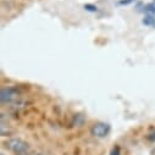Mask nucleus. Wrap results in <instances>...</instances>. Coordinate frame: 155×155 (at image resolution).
<instances>
[{"instance_id":"obj_1","label":"nucleus","mask_w":155,"mask_h":155,"mask_svg":"<svg viewBox=\"0 0 155 155\" xmlns=\"http://www.w3.org/2000/svg\"><path fill=\"white\" fill-rule=\"evenodd\" d=\"M8 148L16 155H27L29 151V144L21 138H11L6 142Z\"/></svg>"},{"instance_id":"obj_2","label":"nucleus","mask_w":155,"mask_h":155,"mask_svg":"<svg viewBox=\"0 0 155 155\" xmlns=\"http://www.w3.org/2000/svg\"><path fill=\"white\" fill-rule=\"evenodd\" d=\"M20 94H21L20 88H17L15 86L3 87L2 91H0V101H2V104H10V103L17 100Z\"/></svg>"},{"instance_id":"obj_3","label":"nucleus","mask_w":155,"mask_h":155,"mask_svg":"<svg viewBox=\"0 0 155 155\" xmlns=\"http://www.w3.org/2000/svg\"><path fill=\"white\" fill-rule=\"evenodd\" d=\"M110 131H111V126L109 124H106V122H97V124L93 125V127L91 130L92 134L94 137H97V138H105V137H107Z\"/></svg>"},{"instance_id":"obj_4","label":"nucleus","mask_w":155,"mask_h":155,"mask_svg":"<svg viewBox=\"0 0 155 155\" xmlns=\"http://www.w3.org/2000/svg\"><path fill=\"white\" fill-rule=\"evenodd\" d=\"M142 23H143L144 26L154 27V28H155V17H154V15H147V16L142 20Z\"/></svg>"},{"instance_id":"obj_5","label":"nucleus","mask_w":155,"mask_h":155,"mask_svg":"<svg viewBox=\"0 0 155 155\" xmlns=\"http://www.w3.org/2000/svg\"><path fill=\"white\" fill-rule=\"evenodd\" d=\"M143 11L147 12L148 15H154V14H155V4H154V3H150V4L144 5Z\"/></svg>"},{"instance_id":"obj_6","label":"nucleus","mask_w":155,"mask_h":155,"mask_svg":"<svg viewBox=\"0 0 155 155\" xmlns=\"http://www.w3.org/2000/svg\"><path fill=\"white\" fill-rule=\"evenodd\" d=\"M83 8H84L86 11H89V12H97L98 11V8L95 5H93V4H84Z\"/></svg>"},{"instance_id":"obj_7","label":"nucleus","mask_w":155,"mask_h":155,"mask_svg":"<svg viewBox=\"0 0 155 155\" xmlns=\"http://www.w3.org/2000/svg\"><path fill=\"white\" fill-rule=\"evenodd\" d=\"M110 155H121V149H120V147H119V145H116L115 148H112Z\"/></svg>"},{"instance_id":"obj_8","label":"nucleus","mask_w":155,"mask_h":155,"mask_svg":"<svg viewBox=\"0 0 155 155\" xmlns=\"http://www.w3.org/2000/svg\"><path fill=\"white\" fill-rule=\"evenodd\" d=\"M147 138H148V140H150V142H155V130L151 131V132L147 136Z\"/></svg>"},{"instance_id":"obj_9","label":"nucleus","mask_w":155,"mask_h":155,"mask_svg":"<svg viewBox=\"0 0 155 155\" xmlns=\"http://www.w3.org/2000/svg\"><path fill=\"white\" fill-rule=\"evenodd\" d=\"M134 0H119V5H130Z\"/></svg>"},{"instance_id":"obj_10","label":"nucleus","mask_w":155,"mask_h":155,"mask_svg":"<svg viewBox=\"0 0 155 155\" xmlns=\"http://www.w3.org/2000/svg\"><path fill=\"white\" fill-rule=\"evenodd\" d=\"M151 155H155V148L151 150Z\"/></svg>"},{"instance_id":"obj_11","label":"nucleus","mask_w":155,"mask_h":155,"mask_svg":"<svg viewBox=\"0 0 155 155\" xmlns=\"http://www.w3.org/2000/svg\"><path fill=\"white\" fill-rule=\"evenodd\" d=\"M35 155H43V154H35Z\"/></svg>"},{"instance_id":"obj_12","label":"nucleus","mask_w":155,"mask_h":155,"mask_svg":"<svg viewBox=\"0 0 155 155\" xmlns=\"http://www.w3.org/2000/svg\"><path fill=\"white\" fill-rule=\"evenodd\" d=\"M153 3H154V4H155V0H154V2H153Z\"/></svg>"},{"instance_id":"obj_13","label":"nucleus","mask_w":155,"mask_h":155,"mask_svg":"<svg viewBox=\"0 0 155 155\" xmlns=\"http://www.w3.org/2000/svg\"><path fill=\"white\" fill-rule=\"evenodd\" d=\"M0 155H5V154H0Z\"/></svg>"}]
</instances>
